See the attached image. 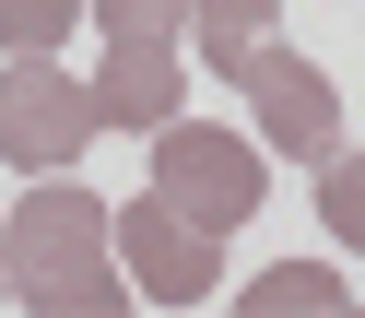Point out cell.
<instances>
[{"instance_id":"cell-1","label":"cell","mask_w":365,"mask_h":318,"mask_svg":"<svg viewBox=\"0 0 365 318\" xmlns=\"http://www.w3.org/2000/svg\"><path fill=\"white\" fill-rule=\"evenodd\" d=\"M0 271L36 318H118L130 307V271H118V212L95 189H36L24 212L0 224Z\"/></svg>"},{"instance_id":"cell-2","label":"cell","mask_w":365,"mask_h":318,"mask_svg":"<svg viewBox=\"0 0 365 318\" xmlns=\"http://www.w3.org/2000/svg\"><path fill=\"white\" fill-rule=\"evenodd\" d=\"M153 200H177L200 236H236V224L259 212V142H236V130H212V118L177 106V118L153 130Z\"/></svg>"},{"instance_id":"cell-3","label":"cell","mask_w":365,"mask_h":318,"mask_svg":"<svg viewBox=\"0 0 365 318\" xmlns=\"http://www.w3.org/2000/svg\"><path fill=\"white\" fill-rule=\"evenodd\" d=\"M83 142H95V95H83L48 48H36V59H0V165L59 177Z\"/></svg>"},{"instance_id":"cell-4","label":"cell","mask_w":365,"mask_h":318,"mask_svg":"<svg viewBox=\"0 0 365 318\" xmlns=\"http://www.w3.org/2000/svg\"><path fill=\"white\" fill-rule=\"evenodd\" d=\"M118 271L153 294V307H200V294L224 283V236H200L177 200H118Z\"/></svg>"},{"instance_id":"cell-5","label":"cell","mask_w":365,"mask_h":318,"mask_svg":"<svg viewBox=\"0 0 365 318\" xmlns=\"http://www.w3.org/2000/svg\"><path fill=\"white\" fill-rule=\"evenodd\" d=\"M236 83H247V118H259V142L283 153V165H330V153H341V95H330V71L259 48Z\"/></svg>"},{"instance_id":"cell-6","label":"cell","mask_w":365,"mask_h":318,"mask_svg":"<svg viewBox=\"0 0 365 318\" xmlns=\"http://www.w3.org/2000/svg\"><path fill=\"white\" fill-rule=\"evenodd\" d=\"M83 95H95V130H142V142H153V130L189 106V59L153 48V36H106V59H95Z\"/></svg>"},{"instance_id":"cell-7","label":"cell","mask_w":365,"mask_h":318,"mask_svg":"<svg viewBox=\"0 0 365 318\" xmlns=\"http://www.w3.org/2000/svg\"><path fill=\"white\" fill-rule=\"evenodd\" d=\"M189 36H200V71H247L271 48V0H189Z\"/></svg>"},{"instance_id":"cell-8","label":"cell","mask_w":365,"mask_h":318,"mask_svg":"<svg viewBox=\"0 0 365 318\" xmlns=\"http://www.w3.org/2000/svg\"><path fill=\"white\" fill-rule=\"evenodd\" d=\"M330 307H341V271L330 260H283V271L247 283V318H330Z\"/></svg>"},{"instance_id":"cell-9","label":"cell","mask_w":365,"mask_h":318,"mask_svg":"<svg viewBox=\"0 0 365 318\" xmlns=\"http://www.w3.org/2000/svg\"><path fill=\"white\" fill-rule=\"evenodd\" d=\"M318 224H330L341 247H365V153H330V165H318Z\"/></svg>"},{"instance_id":"cell-10","label":"cell","mask_w":365,"mask_h":318,"mask_svg":"<svg viewBox=\"0 0 365 318\" xmlns=\"http://www.w3.org/2000/svg\"><path fill=\"white\" fill-rule=\"evenodd\" d=\"M71 12H83V0H0V59L59 48V36H71Z\"/></svg>"},{"instance_id":"cell-11","label":"cell","mask_w":365,"mask_h":318,"mask_svg":"<svg viewBox=\"0 0 365 318\" xmlns=\"http://www.w3.org/2000/svg\"><path fill=\"white\" fill-rule=\"evenodd\" d=\"M95 24H106V36H153V48H177V36H189V0H95Z\"/></svg>"}]
</instances>
